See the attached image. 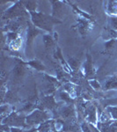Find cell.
I'll return each instance as SVG.
<instances>
[{"mask_svg": "<svg viewBox=\"0 0 117 132\" xmlns=\"http://www.w3.org/2000/svg\"><path fill=\"white\" fill-rule=\"evenodd\" d=\"M30 13L32 15V20H33V22L35 23V25L41 27V28L45 29L47 31L52 30V27L54 23H60L59 20L51 18V17L46 15V14L38 13V12H31Z\"/></svg>", "mask_w": 117, "mask_h": 132, "instance_id": "obj_1", "label": "cell"}, {"mask_svg": "<svg viewBox=\"0 0 117 132\" xmlns=\"http://www.w3.org/2000/svg\"><path fill=\"white\" fill-rule=\"evenodd\" d=\"M47 118V114L45 112L40 111V110H36L31 114L29 116L27 117V122L29 124H36L44 121Z\"/></svg>", "mask_w": 117, "mask_h": 132, "instance_id": "obj_2", "label": "cell"}, {"mask_svg": "<svg viewBox=\"0 0 117 132\" xmlns=\"http://www.w3.org/2000/svg\"><path fill=\"white\" fill-rule=\"evenodd\" d=\"M38 34H40L39 30H37V29L35 28V27H33L32 26L29 27L28 35H27V43H29V45L31 44V42L34 40V38H35Z\"/></svg>", "mask_w": 117, "mask_h": 132, "instance_id": "obj_3", "label": "cell"}, {"mask_svg": "<svg viewBox=\"0 0 117 132\" xmlns=\"http://www.w3.org/2000/svg\"><path fill=\"white\" fill-rule=\"evenodd\" d=\"M21 45H22V38L21 37H18L15 40H12V42H10V48L13 50H17L20 48Z\"/></svg>", "mask_w": 117, "mask_h": 132, "instance_id": "obj_4", "label": "cell"}, {"mask_svg": "<svg viewBox=\"0 0 117 132\" xmlns=\"http://www.w3.org/2000/svg\"><path fill=\"white\" fill-rule=\"evenodd\" d=\"M112 88H117V78H115V77L108 79L105 85V89H112Z\"/></svg>", "mask_w": 117, "mask_h": 132, "instance_id": "obj_5", "label": "cell"}, {"mask_svg": "<svg viewBox=\"0 0 117 132\" xmlns=\"http://www.w3.org/2000/svg\"><path fill=\"white\" fill-rule=\"evenodd\" d=\"M89 27V23L87 22L86 20H80L79 21V24H78V29L81 33L84 35L87 32V29H88Z\"/></svg>", "mask_w": 117, "mask_h": 132, "instance_id": "obj_6", "label": "cell"}, {"mask_svg": "<svg viewBox=\"0 0 117 132\" xmlns=\"http://www.w3.org/2000/svg\"><path fill=\"white\" fill-rule=\"evenodd\" d=\"M108 12L111 14H117V1L109 2L108 5Z\"/></svg>", "mask_w": 117, "mask_h": 132, "instance_id": "obj_7", "label": "cell"}, {"mask_svg": "<svg viewBox=\"0 0 117 132\" xmlns=\"http://www.w3.org/2000/svg\"><path fill=\"white\" fill-rule=\"evenodd\" d=\"M25 68L23 67V66H21V64H18L16 65L15 69H14V73H15V75L17 77H20L22 76L23 74H24L25 72Z\"/></svg>", "mask_w": 117, "mask_h": 132, "instance_id": "obj_8", "label": "cell"}, {"mask_svg": "<svg viewBox=\"0 0 117 132\" xmlns=\"http://www.w3.org/2000/svg\"><path fill=\"white\" fill-rule=\"evenodd\" d=\"M29 64L33 66L34 68H35V69H37V70H44L45 69V67H44L43 65L41 64V63H40L39 61H31V62H29Z\"/></svg>", "mask_w": 117, "mask_h": 132, "instance_id": "obj_9", "label": "cell"}, {"mask_svg": "<svg viewBox=\"0 0 117 132\" xmlns=\"http://www.w3.org/2000/svg\"><path fill=\"white\" fill-rule=\"evenodd\" d=\"M23 4H25V6L27 8L29 11L31 12H33L34 10L36 8V3L35 2H32V1H29V2H22Z\"/></svg>", "mask_w": 117, "mask_h": 132, "instance_id": "obj_10", "label": "cell"}, {"mask_svg": "<svg viewBox=\"0 0 117 132\" xmlns=\"http://www.w3.org/2000/svg\"><path fill=\"white\" fill-rule=\"evenodd\" d=\"M44 43H45L47 48H49V47H51L53 44L52 38H51L49 35H45L44 36Z\"/></svg>", "mask_w": 117, "mask_h": 132, "instance_id": "obj_11", "label": "cell"}, {"mask_svg": "<svg viewBox=\"0 0 117 132\" xmlns=\"http://www.w3.org/2000/svg\"><path fill=\"white\" fill-rule=\"evenodd\" d=\"M69 63H70V65H71V67H72V69L76 70L77 68H78V61H77L76 59H74V58L70 59V60H69Z\"/></svg>", "mask_w": 117, "mask_h": 132, "instance_id": "obj_12", "label": "cell"}, {"mask_svg": "<svg viewBox=\"0 0 117 132\" xmlns=\"http://www.w3.org/2000/svg\"><path fill=\"white\" fill-rule=\"evenodd\" d=\"M107 110L111 113L112 116L114 117V119H117V108H108Z\"/></svg>", "mask_w": 117, "mask_h": 132, "instance_id": "obj_13", "label": "cell"}, {"mask_svg": "<svg viewBox=\"0 0 117 132\" xmlns=\"http://www.w3.org/2000/svg\"><path fill=\"white\" fill-rule=\"evenodd\" d=\"M111 22H112V27H113V28L117 29V18H112Z\"/></svg>", "mask_w": 117, "mask_h": 132, "instance_id": "obj_14", "label": "cell"}]
</instances>
